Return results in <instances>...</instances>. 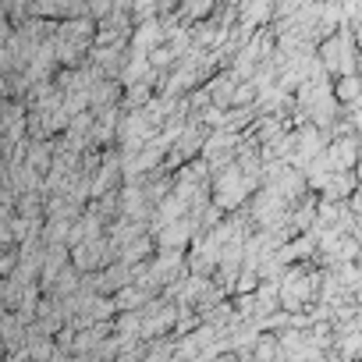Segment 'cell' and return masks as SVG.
Instances as JSON below:
<instances>
[{
	"instance_id": "6da1fadb",
	"label": "cell",
	"mask_w": 362,
	"mask_h": 362,
	"mask_svg": "<svg viewBox=\"0 0 362 362\" xmlns=\"http://www.w3.org/2000/svg\"><path fill=\"white\" fill-rule=\"evenodd\" d=\"M337 93H341V100H355V93H358V78L344 75V82L337 86Z\"/></svg>"
}]
</instances>
